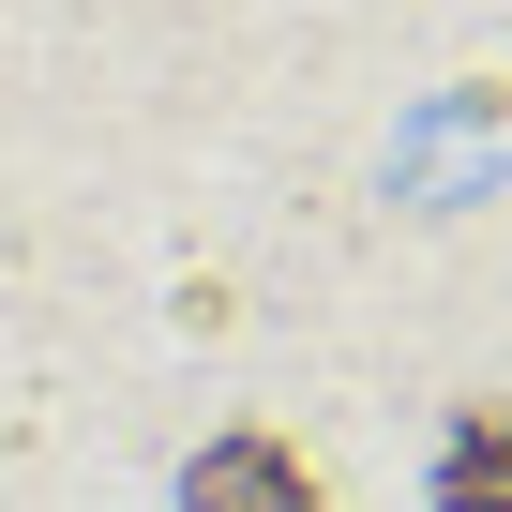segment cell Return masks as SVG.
I'll list each match as a JSON object with an SVG mask.
<instances>
[{"mask_svg": "<svg viewBox=\"0 0 512 512\" xmlns=\"http://www.w3.org/2000/svg\"><path fill=\"white\" fill-rule=\"evenodd\" d=\"M181 512H332V482H317L287 437H211L196 482H181Z\"/></svg>", "mask_w": 512, "mask_h": 512, "instance_id": "6da1fadb", "label": "cell"}, {"mask_svg": "<svg viewBox=\"0 0 512 512\" xmlns=\"http://www.w3.org/2000/svg\"><path fill=\"white\" fill-rule=\"evenodd\" d=\"M437 512H512V407H467L437 452Z\"/></svg>", "mask_w": 512, "mask_h": 512, "instance_id": "7a4b0ae2", "label": "cell"}]
</instances>
